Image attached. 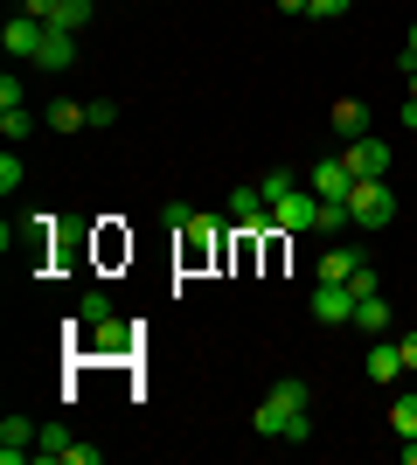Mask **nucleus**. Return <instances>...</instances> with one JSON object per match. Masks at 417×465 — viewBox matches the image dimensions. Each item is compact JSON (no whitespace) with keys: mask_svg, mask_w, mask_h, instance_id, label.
Segmentation results:
<instances>
[{"mask_svg":"<svg viewBox=\"0 0 417 465\" xmlns=\"http://www.w3.org/2000/svg\"><path fill=\"white\" fill-rule=\"evenodd\" d=\"M355 333H390V299L382 292H369V299H355V320H348Z\"/></svg>","mask_w":417,"mask_h":465,"instance_id":"nucleus-14","label":"nucleus"},{"mask_svg":"<svg viewBox=\"0 0 417 465\" xmlns=\"http://www.w3.org/2000/svg\"><path fill=\"white\" fill-rule=\"evenodd\" d=\"M42 70H70V63H77V35H70V28H56V21H49V35H42Z\"/></svg>","mask_w":417,"mask_h":465,"instance_id":"nucleus-12","label":"nucleus"},{"mask_svg":"<svg viewBox=\"0 0 417 465\" xmlns=\"http://www.w3.org/2000/svg\"><path fill=\"white\" fill-rule=\"evenodd\" d=\"M21 15H35V21H49V15H56V0H21Z\"/></svg>","mask_w":417,"mask_h":465,"instance_id":"nucleus-26","label":"nucleus"},{"mask_svg":"<svg viewBox=\"0 0 417 465\" xmlns=\"http://www.w3.org/2000/svg\"><path fill=\"white\" fill-rule=\"evenodd\" d=\"M77 320H84V327H104V320H112V292L91 285V292L77 299Z\"/></svg>","mask_w":417,"mask_h":465,"instance_id":"nucleus-17","label":"nucleus"},{"mask_svg":"<svg viewBox=\"0 0 417 465\" xmlns=\"http://www.w3.org/2000/svg\"><path fill=\"white\" fill-rule=\"evenodd\" d=\"M258 188H264V202H278V194H293V174H264Z\"/></svg>","mask_w":417,"mask_h":465,"instance_id":"nucleus-25","label":"nucleus"},{"mask_svg":"<svg viewBox=\"0 0 417 465\" xmlns=\"http://www.w3.org/2000/svg\"><path fill=\"white\" fill-rule=\"evenodd\" d=\"M174 236H181V264H209V257L223 251L216 243V215H188Z\"/></svg>","mask_w":417,"mask_h":465,"instance_id":"nucleus-5","label":"nucleus"},{"mask_svg":"<svg viewBox=\"0 0 417 465\" xmlns=\"http://www.w3.org/2000/svg\"><path fill=\"white\" fill-rule=\"evenodd\" d=\"M306 188L320 194V202H348V188H355V174H348V160H313V174H306Z\"/></svg>","mask_w":417,"mask_h":465,"instance_id":"nucleus-8","label":"nucleus"},{"mask_svg":"<svg viewBox=\"0 0 417 465\" xmlns=\"http://www.w3.org/2000/svg\"><path fill=\"white\" fill-rule=\"evenodd\" d=\"M21 174H28V167H21L15 146H7V153H0V194H15V188H21Z\"/></svg>","mask_w":417,"mask_h":465,"instance_id":"nucleus-22","label":"nucleus"},{"mask_svg":"<svg viewBox=\"0 0 417 465\" xmlns=\"http://www.w3.org/2000/svg\"><path fill=\"white\" fill-rule=\"evenodd\" d=\"M0 133H7V146H15V139H28V133H35V112H28V104L0 112Z\"/></svg>","mask_w":417,"mask_h":465,"instance_id":"nucleus-19","label":"nucleus"},{"mask_svg":"<svg viewBox=\"0 0 417 465\" xmlns=\"http://www.w3.org/2000/svg\"><path fill=\"white\" fill-rule=\"evenodd\" d=\"M397 118H403V133H417V97H403V112H397Z\"/></svg>","mask_w":417,"mask_h":465,"instance_id":"nucleus-28","label":"nucleus"},{"mask_svg":"<svg viewBox=\"0 0 417 465\" xmlns=\"http://www.w3.org/2000/svg\"><path fill=\"white\" fill-rule=\"evenodd\" d=\"M397 348H403V369H411V375H417V333H403Z\"/></svg>","mask_w":417,"mask_h":465,"instance_id":"nucleus-27","label":"nucleus"},{"mask_svg":"<svg viewBox=\"0 0 417 465\" xmlns=\"http://www.w3.org/2000/svg\"><path fill=\"white\" fill-rule=\"evenodd\" d=\"M230 223H237V230H272V202H264L258 181H243V188L230 194Z\"/></svg>","mask_w":417,"mask_h":465,"instance_id":"nucleus-7","label":"nucleus"},{"mask_svg":"<svg viewBox=\"0 0 417 465\" xmlns=\"http://www.w3.org/2000/svg\"><path fill=\"white\" fill-rule=\"evenodd\" d=\"M355 264H369V257H362V251H341V243H334V251L320 257V278H327V285H348V278H355Z\"/></svg>","mask_w":417,"mask_h":465,"instance_id":"nucleus-16","label":"nucleus"},{"mask_svg":"<svg viewBox=\"0 0 417 465\" xmlns=\"http://www.w3.org/2000/svg\"><path fill=\"white\" fill-rule=\"evenodd\" d=\"M313 223H320V194L313 188H293V194H278V202H272V230L293 236V230H313Z\"/></svg>","mask_w":417,"mask_h":465,"instance_id":"nucleus-3","label":"nucleus"},{"mask_svg":"<svg viewBox=\"0 0 417 465\" xmlns=\"http://www.w3.org/2000/svg\"><path fill=\"white\" fill-rule=\"evenodd\" d=\"M382 278H376V264H355V278H348V292H355V299H369V292H376Z\"/></svg>","mask_w":417,"mask_h":465,"instance_id":"nucleus-23","label":"nucleus"},{"mask_svg":"<svg viewBox=\"0 0 417 465\" xmlns=\"http://www.w3.org/2000/svg\"><path fill=\"white\" fill-rule=\"evenodd\" d=\"M42 118H49V133H84V125H91V104H70V97H56Z\"/></svg>","mask_w":417,"mask_h":465,"instance_id":"nucleus-15","label":"nucleus"},{"mask_svg":"<svg viewBox=\"0 0 417 465\" xmlns=\"http://www.w3.org/2000/svg\"><path fill=\"white\" fill-rule=\"evenodd\" d=\"M35 438L42 430L28 424V417H7V424H0V465H28L35 459Z\"/></svg>","mask_w":417,"mask_h":465,"instance_id":"nucleus-9","label":"nucleus"},{"mask_svg":"<svg viewBox=\"0 0 417 465\" xmlns=\"http://www.w3.org/2000/svg\"><path fill=\"white\" fill-rule=\"evenodd\" d=\"M49 21H56V28H70V35H77L84 21H91V0H56V15H49Z\"/></svg>","mask_w":417,"mask_h":465,"instance_id":"nucleus-20","label":"nucleus"},{"mask_svg":"<svg viewBox=\"0 0 417 465\" xmlns=\"http://www.w3.org/2000/svg\"><path fill=\"white\" fill-rule=\"evenodd\" d=\"M390 430H397V438H417V396H411V389L390 403Z\"/></svg>","mask_w":417,"mask_h":465,"instance_id":"nucleus-18","label":"nucleus"},{"mask_svg":"<svg viewBox=\"0 0 417 465\" xmlns=\"http://www.w3.org/2000/svg\"><path fill=\"white\" fill-rule=\"evenodd\" d=\"M341 160H348V174H355V181H376V174H390V139H376V133L348 139V153H341Z\"/></svg>","mask_w":417,"mask_h":465,"instance_id":"nucleus-6","label":"nucleus"},{"mask_svg":"<svg viewBox=\"0 0 417 465\" xmlns=\"http://www.w3.org/2000/svg\"><path fill=\"white\" fill-rule=\"evenodd\" d=\"M348 215H355L362 230H382V223H390V215H397V194H390V181H355V188H348Z\"/></svg>","mask_w":417,"mask_h":465,"instance_id":"nucleus-2","label":"nucleus"},{"mask_svg":"<svg viewBox=\"0 0 417 465\" xmlns=\"http://www.w3.org/2000/svg\"><path fill=\"white\" fill-rule=\"evenodd\" d=\"M278 15H306V0H278Z\"/></svg>","mask_w":417,"mask_h":465,"instance_id":"nucleus-30","label":"nucleus"},{"mask_svg":"<svg viewBox=\"0 0 417 465\" xmlns=\"http://www.w3.org/2000/svg\"><path fill=\"white\" fill-rule=\"evenodd\" d=\"M306 403H313V389L299 382V375H293V382H272V396L258 403V417H251V424H258L264 438H293V445H306V438H313Z\"/></svg>","mask_w":417,"mask_h":465,"instance_id":"nucleus-1","label":"nucleus"},{"mask_svg":"<svg viewBox=\"0 0 417 465\" xmlns=\"http://www.w3.org/2000/svg\"><path fill=\"white\" fill-rule=\"evenodd\" d=\"M403 63H417V21H411V35H403Z\"/></svg>","mask_w":417,"mask_h":465,"instance_id":"nucleus-29","label":"nucleus"},{"mask_svg":"<svg viewBox=\"0 0 417 465\" xmlns=\"http://www.w3.org/2000/svg\"><path fill=\"white\" fill-rule=\"evenodd\" d=\"M306 15H313V21H341V15H348V0H306Z\"/></svg>","mask_w":417,"mask_h":465,"instance_id":"nucleus-24","label":"nucleus"},{"mask_svg":"<svg viewBox=\"0 0 417 465\" xmlns=\"http://www.w3.org/2000/svg\"><path fill=\"white\" fill-rule=\"evenodd\" d=\"M306 312H313L320 327H348V320H355V292H348V285H327V278H320L313 299H306Z\"/></svg>","mask_w":417,"mask_h":465,"instance_id":"nucleus-4","label":"nucleus"},{"mask_svg":"<svg viewBox=\"0 0 417 465\" xmlns=\"http://www.w3.org/2000/svg\"><path fill=\"white\" fill-rule=\"evenodd\" d=\"M327 125H334L341 139H369V104H362V97H341L334 112H327Z\"/></svg>","mask_w":417,"mask_h":465,"instance_id":"nucleus-13","label":"nucleus"},{"mask_svg":"<svg viewBox=\"0 0 417 465\" xmlns=\"http://www.w3.org/2000/svg\"><path fill=\"white\" fill-rule=\"evenodd\" d=\"M348 223H355V215H348V202H320V223H313V230L341 236V230H348Z\"/></svg>","mask_w":417,"mask_h":465,"instance_id":"nucleus-21","label":"nucleus"},{"mask_svg":"<svg viewBox=\"0 0 417 465\" xmlns=\"http://www.w3.org/2000/svg\"><path fill=\"white\" fill-rule=\"evenodd\" d=\"M362 369H369V382H403V375H411V369H403V348H397V341H376V348L362 354Z\"/></svg>","mask_w":417,"mask_h":465,"instance_id":"nucleus-11","label":"nucleus"},{"mask_svg":"<svg viewBox=\"0 0 417 465\" xmlns=\"http://www.w3.org/2000/svg\"><path fill=\"white\" fill-rule=\"evenodd\" d=\"M42 35H49V21H35V15H15L7 28H0L7 56H42Z\"/></svg>","mask_w":417,"mask_h":465,"instance_id":"nucleus-10","label":"nucleus"}]
</instances>
